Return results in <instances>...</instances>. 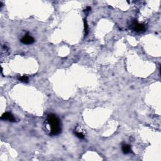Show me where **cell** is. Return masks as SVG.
Wrapping results in <instances>:
<instances>
[{"instance_id":"cell-4","label":"cell","mask_w":161,"mask_h":161,"mask_svg":"<svg viewBox=\"0 0 161 161\" xmlns=\"http://www.w3.org/2000/svg\"><path fill=\"white\" fill-rule=\"evenodd\" d=\"M1 119L3 120H8L10 121H11V122H13V121H15L16 120L15 118L13 116V115L8 112L3 113L2 116H1Z\"/></svg>"},{"instance_id":"cell-7","label":"cell","mask_w":161,"mask_h":161,"mask_svg":"<svg viewBox=\"0 0 161 161\" xmlns=\"http://www.w3.org/2000/svg\"><path fill=\"white\" fill-rule=\"evenodd\" d=\"M84 31H85V35H87L88 34V25L87 24L86 20H84Z\"/></svg>"},{"instance_id":"cell-1","label":"cell","mask_w":161,"mask_h":161,"mask_svg":"<svg viewBox=\"0 0 161 161\" xmlns=\"http://www.w3.org/2000/svg\"><path fill=\"white\" fill-rule=\"evenodd\" d=\"M47 122L50 127L51 135H57L61 132V125L59 118L54 114H49L47 116Z\"/></svg>"},{"instance_id":"cell-2","label":"cell","mask_w":161,"mask_h":161,"mask_svg":"<svg viewBox=\"0 0 161 161\" xmlns=\"http://www.w3.org/2000/svg\"><path fill=\"white\" fill-rule=\"evenodd\" d=\"M132 29L136 32H143V31L145 30V28L144 25L139 23L137 21H134L132 23Z\"/></svg>"},{"instance_id":"cell-8","label":"cell","mask_w":161,"mask_h":161,"mask_svg":"<svg viewBox=\"0 0 161 161\" xmlns=\"http://www.w3.org/2000/svg\"><path fill=\"white\" fill-rule=\"evenodd\" d=\"M74 134L75 135H76V137H78V138H79L80 139H83L84 138V134L83 133L80 132H75Z\"/></svg>"},{"instance_id":"cell-6","label":"cell","mask_w":161,"mask_h":161,"mask_svg":"<svg viewBox=\"0 0 161 161\" xmlns=\"http://www.w3.org/2000/svg\"><path fill=\"white\" fill-rule=\"evenodd\" d=\"M20 81H22L23 83H28L29 82V78L26 75H23L19 78Z\"/></svg>"},{"instance_id":"cell-3","label":"cell","mask_w":161,"mask_h":161,"mask_svg":"<svg viewBox=\"0 0 161 161\" xmlns=\"http://www.w3.org/2000/svg\"><path fill=\"white\" fill-rule=\"evenodd\" d=\"M21 42L24 44L30 45V44H32L34 43V42H35V40H34V39L32 37V36L28 35L27 34V35L24 36V37L22 38V40H21Z\"/></svg>"},{"instance_id":"cell-5","label":"cell","mask_w":161,"mask_h":161,"mask_svg":"<svg viewBox=\"0 0 161 161\" xmlns=\"http://www.w3.org/2000/svg\"><path fill=\"white\" fill-rule=\"evenodd\" d=\"M122 151L123 153L125 154H128L132 152V149H131L130 145L128 144H123L122 145Z\"/></svg>"}]
</instances>
